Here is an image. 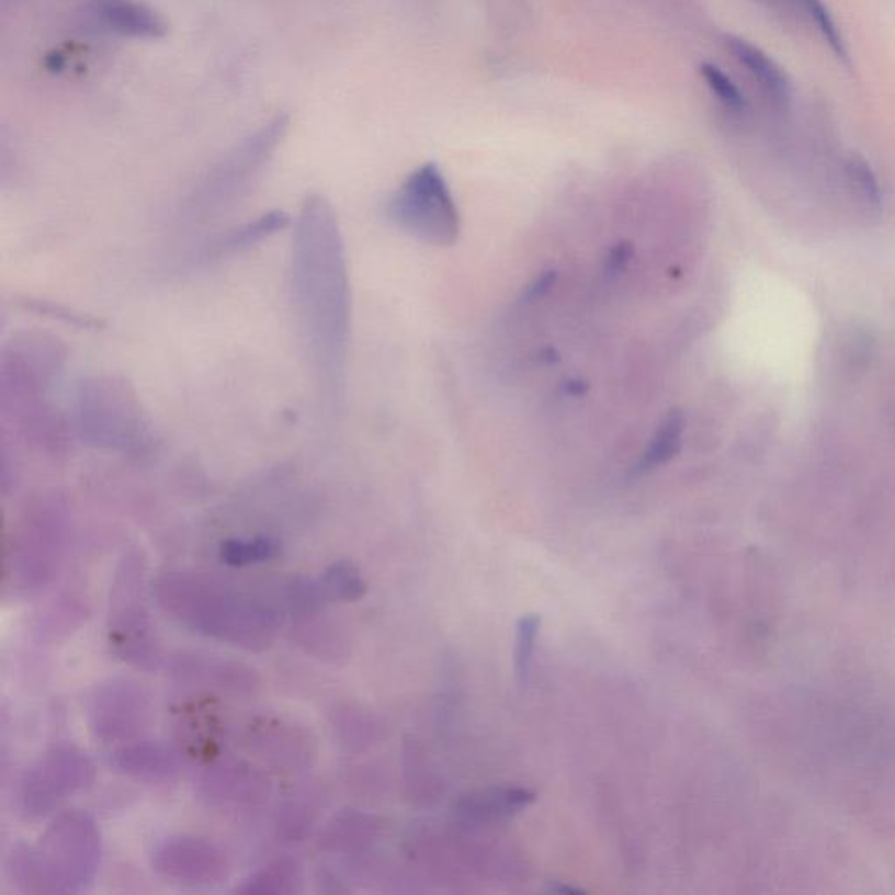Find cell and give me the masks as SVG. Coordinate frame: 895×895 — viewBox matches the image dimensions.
I'll list each match as a JSON object with an SVG mask.
<instances>
[{
	"instance_id": "6da1fadb",
	"label": "cell",
	"mask_w": 895,
	"mask_h": 895,
	"mask_svg": "<svg viewBox=\"0 0 895 895\" xmlns=\"http://www.w3.org/2000/svg\"><path fill=\"white\" fill-rule=\"evenodd\" d=\"M293 293L311 359L329 384L343 361L349 296L340 235L331 207L322 196L306 200L297 220Z\"/></svg>"
},
{
	"instance_id": "7a4b0ae2",
	"label": "cell",
	"mask_w": 895,
	"mask_h": 895,
	"mask_svg": "<svg viewBox=\"0 0 895 895\" xmlns=\"http://www.w3.org/2000/svg\"><path fill=\"white\" fill-rule=\"evenodd\" d=\"M152 594L161 611L184 628L240 649H268L282 626L270 603L199 573L160 574L152 582Z\"/></svg>"
},
{
	"instance_id": "3957f363",
	"label": "cell",
	"mask_w": 895,
	"mask_h": 895,
	"mask_svg": "<svg viewBox=\"0 0 895 895\" xmlns=\"http://www.w3.org/2000/svg\"><path fill=\"white\" fill-rule=\"evenodd\" d=\"M102 862V836L87 812H64L49 824L35 847H16L8 873L20 891L31 894L82 892Z\"/></svg>"
},
{
	"instance_id": "277c9868",
	"label": "cell",
	"mask_w": 895,
	"mask_h": 895,
	"mask_svg": "<svg viewBox=\"0 0 895 895\" xmlns=\"http://www.w3.org/2000/svg\"><path fill=\"white\" fill-rule=\"evenodd\" d=\"M147 567L143 553H126L112 577L107 608L109 646L132 667H158L161 646L147 603Z\"/></svg>"
},
{
	"instance_id": "5b68a950",
	"label": "cell",
	"mask_w": 895,
	"mask_h": 895,
	"mask_svg": "<svg viewBox=\"0 0 895 895\" xmlns=\"http://www.w3.org/2000/svg\"><path fill=\"white\" fill-rule=\"evenodd\" d=\"M387 214L399 228L434 243L452 246L461 219L443 172L435 163L417 168L392 196Z\"/></svg>"
},
{
	"instance_id": "8992f818",
	"label": "cell",
	"mask_w": 895,
	"mask_h": 895,
	"mask_svg": "<svg viewBox=\"0 0 895 895\" xmlns=\"http://www.w3.org/2000/svg\"><path fill=\"white\" fill-rule=\"evenodd\" d=\"M64 539V523L58 514L44 511L26 518L5 552V588L22 594L46 588L60 568Z\"/></svg>"
},
{
	"instance_id": "52a82bcc",
	"label": "cell",
	"mask_w": 895,
	"mask_h": 895,
	"mask_svg": "<svg viewBox=\"0 0 895 895\" xmlns=\"http://www.w3.org/2000/svg\"><path fill=\"white\" fill-rule=\"evenodd\" d=\"M95 779V764L76 745L60 744L41 756L25 771L20 785V805L29 818L52 814L76 792Z\"/></svg>"
},
{
	"instance_id": "ba28073f",
	"label": "cell",
	"mask_w": 895,
	"mask_h": 895,
	"mask_svg": "<svg viewBox=\"0 0 895 895\" xmlns=\"http://www.w3.org/2000/svg\"><path fill=\"white\" fill-rule=\"evenodd\" d=\"M151 715L149 694L132 679L105 680L88 696V726L100 744L117 747L137 740L151 723Z\"/></svg>"
},
{
	"instance_id": "9c48e42d",
	"label": "cell",
	"mask_w": 895,
	"mask_h": 895,
	"mask_svg": "<svg viewBox=\"0 0 895 895\" xmlns=\"http://www.w3.org/2000/svg\"><path fill=\"white\" fill-rule=\"evenodd\" d=\"M152 870L184 887H214L229 876L226 853L207 839L177 836L165 839L152 852Z\"/></svg>"
},
{
	"instance_id": "30bf717a",
	"label": "cell",
	"mask_w": 895,
	"mask_h": 895,
	"mask_svg": "<svg viewBox=\"0 0 895 895\" xmlns=\"http://www.w3.org/2000/svg\"><path fill=\"white\" fill-rule=\"evenodd\" d=\"M285 128H287V117H275L270 125L264 126L261 132L250 138L249 143L243 144L205 185V191H203L205 205L216 207L226 200L233 199L237 191L247 184L249 177L254 175L259 168L263 167L264 161L272 156L280 138L284 137Z\"/></svg>"
},
{
	"instance_id": "8fae6325",
	"label": "cell",
	"mask_w": 895,
	"mask_h": 895,
	"mask_svg": "<svg viewBox=\"0 0 895 895\" xmlns=\"http://www.w3.org/2000/svg\"><path fill=\"white\" fill-rule=\"evenodd\" d=\"M202 791L214 805L252 808L270 796V780L246 762H224L205 773Z\"/></svg>"
},
{
	"instance_id": "7c38bea8",
	"label": "cell",
	"mask_w": 895,
	"mask_h": 895,
	"mask_svg": "<svg viewBox=\"0 0 895 895\" xmlns=\"http://www.w3.org/2000/svg\"><path fill=\"white\" fill-rule=\"evenodd\" d=\"M111 764L123 775L144 782H167L181 771V761L168 745L143 738L117 745Z\"/></svg>"
},
{
	"instance_id": "4fadbf2b",
	"label": "cell",
	"mask_w": 895,
	"mask_h": 895,
	"mask_svg": "<svg viewBox=\"0 0 895 895\" xmlns=\"http://www.w3.org/2000/svg\"><path fill=\"white\" fill-rule=\"evenodd\" d=\"M173 673L202 688H216L229 693H252L259 686L252 668L212 656L181 655L173 661Z\"/></svg>"
},
{
	"instance_id": "5bb4252c",
	"label": "cell",
	"mask_w": 895,
	"mask_h": 895,
	"mask_svg": "<svg viewBox=\"0 0 895 895\" xmlns=\"http://www.w3.org/2000/svg\"><path fill=\"white\" fill-rule=\"evenodd\" d=\"M247 741L252 752L279 767L305 764L311 756L308 736L302 729L280 721H263L250 726Z\"/></svg>"
},
{
	"instance_id": "9a60e30c",
	"label": "cell",
	"mask_w": 895,
	"mask_h": 895,
	"mask_svg": "<svg viewBox=\"0 0 895 895\" xmlns=\"http://www.w3.org/2000/svg\"><path fill=\"white\" fill-rule=\"evenodd\" d=\"M91 8L117 34L137 39H161L167 35L165 18L140 0H93Z\"/></svg>"
},
{
	"instance_id": "2e32d148",
	"label": "cell",
	"mask_w": 895,
	"mask_h": 895,
	"mask_svg": "<svg viewBox=\"0 0 895 895\" xmlns=\"http://www.w3.org/2000/svg\"><path fill=\"white\" fill-rule=\"evenodd\" d=\"M724 44L727 52L735 56V60L752 76L754 81L758 82L771 99L775 100L777 104H788L791 99V82L780 65L771 60L758 46L736 35H726Z\"/></svg>"
},
{
	"instance_id": "e0dca14e",
	"label": "cell",
	"mask_w": 895,
	"mask_h": 895,
	"mask_svg": "<svg viewBox=\"0 0 895 895\" xmlns=\"http://www.w3.org/2000/svg\"><path fill=\"white\" fill-rule=\"evenodd\" d=\"M326 608V605H324ZM324 608L293 611V635L297 646L320 659L341 658L344 655V642L335 621L324 612Z\"/></svg>"
},
{
	"instance_id": "ac0fdd59",
	"label": "cell",
	"mask_w": 895,
	"mask_h": 895,
	"mask_svg": "<svg viewBox=\"0 0 895 895\" xmlns=\"http://www.w3.org/2000/svg\"><path fill=\"white\" fill-rule=\"evenodd\" d=\"M761 2L775 9L779 13L788 14L796 20H805L809 25H814L831 52L841 60H848L843 35L839 32L835 18L831 16L823 0H761Z\"/></svg>"
},
{
	"instance_id": "d6986e66",
	"label": "cell",
	"mask_w": 895,
	"mask_h": 895,
	"mask_svg": "<svg viewBox=\"0 0 895 895\" xmlns=\"http://www.w3.org/2000/svg\"><path fill=\"white\" fill-rule=\"evenodd\" d=\"M302 891V868L294 859L282 857L268 862L261 870L243 880L237 892L240 894H294Z\"/></svg>"
},
{
	"instance_id": "ffe728a7",
	"label": "cell",
	"mask_w": 895,
	"mask_h": 895,
	"mask_svg": "<svg viewBox=\"0 0 895 895\" xmlns=\"http://www.w3.org/2000/svg\"><path fill=\"white\" fill-rule=\"evenodd\" d=\"M682 434H684V415L680 411H671L659 426L655 438L647 444L646 452L642 453V458L635 465L633 474L644 476L668 464L680 450Z\"/></svg>"
},
{
	"instance_id": "44dd1931",
	"label": "cell",
	"mask_w": 895,
	"mask_h": 895,
	"mask_svg": "<svg viewBox=\"0 0 895 895\" xmlns=\"http://www.w3.org/2000/svg\"><path fill=\"white\" fill-rule=\"evenodd\" d=\"M367 829L370 823L364 815L353 812L338 815L320 832V848L324 852H350L366 841Z\"/></svg>"
},
{
	"instance_id": "7402d4cb",
	"label": "cell",
	"mask_w": 895,
	"mask_h": 895,
	"mask_svg": "<svg viewBox=\"0 0 895 895\" xmlns=\"http://www.w3.org/2000/svg\"><path fill=\"white\" fill-rule=\"evenodd\" d=\"M320 586L329 600L335 602H355L366 594V581L349 559H340L326 568L320 577Z\"/></svg>"
},
{
	"instance_id": "603a6c76",
	"label": "cell",
	"mask_w": 895,
	"mask_h": 895,
	"mask_svg": "<svg viewBox=\"0 0 895 895\" xmlns=\"http://www.w3.org/2000/svg\"><path fill=\"white\" fill-rule=\"evenodd\" d=\"M541 632V615H521L517 623V646H514V671L518 684L526 688L534 667L535 646Z\"/></svg>"
},
{
	"instance_id": "cb8c5ba5",
	"label": "cell",
	"mask_w": 895,
	"mask_h": 895,
	"mask_svg": "<svg viewBox=\"0 0 895 895\" xmlns=\"http://www.w3.org/2000/svg\"><path fill=\"white\" fill-rule=\"evenodd\" d=\"M280 546L270 537L231 539L220 546V558L231 567H246L250 564H261L279 555Z\"/></svg>"
},
{
	"instance_id": "d4e9b609",
	"label": "cell",
	"mask_w": 895,
	"mask_h": 895,
	"mask_svg": "<svg viewBox=\"0 0 895 895\" xmlns=\"http://www.w3.org/2000/svg\"><path fill=\"white\" fill-rule=\"evenodd\" d=\"M845 177L857 199L861 200L864 205L871 211H882V190H880L879 179L874 175L870 165L865 163L864 158L857 155H850L845 161Z\"/></svg>"
},
{
	"instance_id": "484cf974",
	"label": "cell",
	"mask_w": 895,
	"mask_h": 895,
	"mask_svg": "<svg viewBox=\"0 0 895 895\" xmlns=\"http://www.w3.org/2000/svg\"><path fill=\"white\" fill-rule=\"evenodd\" d=\"M288 224V217L284 212H273L261 219L249 223L243 228L235 229L229 233L228 237L224 238L217 246V252H235V250L243 249V247L252 246L256 241L263 240L270 237L279 229L285 228Z\"/></svg>"
},
{
	"instance_id": "4316f807",
	"label": "cell",
	"mask_w": 895,
	"mask_h": 895,
	"mask_svg": "<svg viewBox=\"0 0 895 895\" xmlns=\"http://www.w3.org/2000/svg\"><path fill=\"white\" fill-rule=\"evenodd\" d=\"M700 72H702L703 79H705L706 87L711 88L712 93H714L727 109L741 112L747 107V100L741 95V91L738 90L735 82L727 78L726 73H724L720 67H715L714 64H702Z\"/></svg>"
},
{
	"instance_id": "83f0119b",
	"label": "cell",
	"mask_w": 895,
	"mask_h": 895,
	"mask_svg": "<svg viewBox=\"0 0 895 895\" xmlns=\"http://www.w3.org/2000/svg\"><path fill=\"white\" fill-rule=\"evenodd\" d=\"M632 246H628V243H621V246L615 247V249L611 250V254H609V272H611L612 275H620V273H623L624 270L628 268V264L632 263Z\"/></svg>"
}]
</instances>
